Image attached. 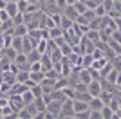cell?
<instances>
[{
    "instance_id": "obj_33",
    "label": "cell",
    "mask_w": 121,
    "mask_h": 119,
    "mask_svg": "<svg viewBox=\"0 0 121 119\" xmlns=\"http://www.w3.org/2000/svg\"><path fill=\"white\" fill-rule=\"evenodd\" d=\"M89 119H101V112H99V110H91Z\"/></svg>"
},
{
    "instance_id": "obj_43",
    "label": "cell",
    "mask_w": 121,
    "mask_h": 119,
    "mask_svg": "<svg viewBox=\"0 0 121 119\" xmlns=\"http://www.w3.org/2000/svg\"><path fill=\"white\" fill-rule=\"evenodd\" d=\"M16 119H22V117H16Z\"/></svg>"
},
{
    "instance_id": "obj_19",
    "label": "cell",
    "mask_w": 121,
    "mask_h": 119,
    "mask_svg": "<svg viewBox=\"0 0 121 119\" xmlns=\"http://www.w3.org/2000/svg\"><path fill=\"white\" fill-rule=\"evenodd\" d=\"M61 36H63V31H61L60 27L49 29V40H56V38H61Z\"/></svg>"
},
{
    "instance_id": "obj_42",
    "label": "cell",
    "mask_w": 121,
    "mask_h": 119,
    "mask_svg": "<svg viewBox=\"0 0 121 119\" xmlns=\"http://www.w3.org/2000/svg\"><path fill=\"white\" fill-rule=\"evenodd\" d=\"M0 90H2V85H0Z\"/></svg>"
},
{
    "instance_id": "obj_10",
    "label": "cell",
    "mask_w": 121,
    "mask_h": 119,
    "mask_svg": "<svg viewBox=\"0 0 121 119\" xmlns=\"http://www.w3.org/2000/svg\"><path fill=\"white\" fill-rule=\"evenodd\" d=\"M31 79V74H29V70H20L18 74H16V83H22L25 85L27 81Z\"/></svg>"
},
{
    "instance_id": "obj_14",
    "label": "cell",
    "mask_w": 121,
    "mask_h": 119,
    "mask_svg": "<svg viewBox=\"0 0 121 119\" xmlns=\"http://www.w3.org/2000/svg\"><path fill=\"white\" fill-rule=\"evenodd\" d=\"M92 61H94L92 54H83L81 56V69H91Z\"/></svg>"
},
{
    "instance_id": "obj_5",
    "label": "cell",
    "mask_w": 121,
    "mask_h": 119,
    "mask_svg": "<svg viewBox=\"0 0 121 119\" xmlns=\"http://www.w3.org/2000/svg\"><path fill=\"white\" fill-rule=\"evenodd\" d=\"M5 13H7V16H9L11 20L15 18L16 15H18V7H16V0H7V5H5Z\"/></svg>"
},
{
    "instance_id": "obj_23",
    "label": "cell",
    "mask_w": 121,
    "mask_h": 119,
    "mask_svg": "<svg viewBox=\"0 0 121 119\" xmlns=\"http://www.w3.org/2000/svg\"><path fill=\"white\" fill-rule=\"evenodd\" d=\"M91 99H92V96L89 94V92H81V94H76V101H81V103H91Z\"/></svg>"
},
{
    "instance_id": "obj_25",
    "label": "cell",
    "mask_w": 121,
    "mask_h": 119,
    "mask_svg": "<svg viewBox=\"0 0 121 119\" xmlns=\"http://www.w3.org/2000/svg\"><path fill=\"white\" fill-rule=\"evenodd\" d=\"M2 54L9 60V61H15V58H16V54H18V52H16L15 49H11V47H9V49H4V51H2Z\"/></svg>"
},
{
    "instance_id": "obj_30",
    "label": "cell",
    "mask_w": 121,
    "mask_h": 119,
    "mask_svg": "<svg viewBox=\"0 0 121 119\" xmlns=\"http://www.w3.org/2000/svg\"><path fill=\"white\" fill-rule=\"evenodd\" d=\"M31 92H33L35 99H38V98H42V96H43V92H42V89H40V85H35V87L31 89Z\"/></svg>"
},
{
    "instance_id": "obj_34",
    "label": "cell",
    "mask_w": 121,
    "mask_h": 119,
    "mask_svg": "<svg viewBox=\"0 0 121 119\" xmlns=\"http://www.w3.org/2000/svg\"><path fill=\"white\" fill-rule=\"evenodd\" d=\"M114 27H116V31H119V33H121V18L114 20Z\"/></svg>"
},
{
    "instance_id": "obj_7",
    "label": "cell",
    "mask_w": 121,
    "mask_h": 119,
    "mask_svg": "<svg viewBox=\"0 0 121 119\" xmlns=\"http://www.w3.org/2000/svg\"><path fill=\"white\" fill-rule=\"evenodd\" d=\"M36 52L40 56H43V54H47V51H49V40H40L38 42V45H36Z\"/></svg>"
},
{
    "instance_id": "obj_41",
    "label": "cell",
    "mask_w": 121,
    "mask_h": 119,
    "mask_svg": "<svg viewBox=\"0 0 121 119\" xmlns=\"http://www.w3.org/2000/svg\"><path fill=\"white\" fill-rule=\"evenodd\" d=\"M0 31H2V20H0Z\"/></svg>"
},
{
    "instance_id": "obj_1",
    "label": "cell",
    "mask_w": 121,
    "mask_h": 119,
    "mask_svg": "<svg viewBox=\"0 0 121 119\" xmlns=\"http://www.w3.org/2000/svg\"><path fill=\"white\" fill-rule=\"evenodd\" d=\"M74 115V101L67 99L61 103V112H60V117L65 119V117H72Z\"/></svg>"
},
{
    "instance_id": "obj_26",
    "label": "cell",
    "mask_w": 121,
    "mask_h": 119,
    "mask_svg": "<svg viewBox=\"0 0 121 119\" xmlns=\"http://www.w3.org/2000/svg\"><path fill=\"white\" fill-rule=\"evenodd\" d=\"M83 2H85V7H87L89 11H94V9L98 7V5L101 4L99 0H83Z\"/></svg>"
},
{
    "instance_id": "obj_35",
    "label": "cell",
    "mask_w": 121,
    "mask_h": 119,
    "mask_svg": "<svg viewBox=\"0 0 121 119\" xmlns=\"http://www.w3.org/2000/svg\"><path fill=\"white\" fill-rule=\"evenodd\" d=\"M5 49V43H4V34L0 33V51H4Z\"/></svg>"
},
{
    "instance_id": "obj_4",
    "label": "cell",
    "mask_w": 121,
    "mask_h": 119,
    "mask_svg": "<svg viewBox=\"0 0 121 119\" xmlns=\"http://www.w3.org/2000/svg\"><path fill=\"white\" fill-rule=\"evenodd\" d=\"M61 15L65 16V18H69L71 22H76V20H78V16H80V13H78V11L72 7L71 2H69V5H67L65 9H63V13H61Z\"/></svg>"
},
{
    "instance_id": "obj_11",
    "label": "cell",
    "mask_w": 121,
    "mask_h": 119,
    "mask_svg": "<svg viewBox=\"0 0 121 119\" xmlns=\"http://www.w3.org/2000/svg\"><path fill=\"white\" fill-rule=\"evenodd\" d=\"M31 51H35V47H33V43H31V40L25 36V38L22 40V54H29Z\"/></svg>"
},
{
    "instance_id": "obj_17",
    "label": "cell",
    "mask_w": 121,
    "mask_h": 119,
    "mask_svg": "<svg viewBox=\"0 0 121 119\" xmlns=\"http://www.w3.org/2000/svg\"><path fill=\"white\" fill-rule=\"evenodd\" d=\"M16 7H18V13L25 15L29 9V0H16Z\"/></svg>"
},
{
    "instance_id": "obj_36",
    "label": "cell",
    "mask_w": 121,
    "mask_h": 119,
    "mask_svg": "<svg viewBox=\"0 0 121 119\" xmlns=\"http://www.w3.org/2000/svg\"><path fill=\"white\" fill-rule=\"evenodd\" d=\"M5 5H7V0H0V11H4Z\"/></svg>"
},
{
    "instance_id": "obj_2",
    "label": "cell",
    "mask_w": 121,
    "mask_h": 119,
    "mask_svg": "<svg viewBox=\"0 0 121 119\" xmlns=\"http://www.w3.org/2000/svg\"><path fill=\"white\" fill-rule=\"evenodd\" d=\"M45 112L52 114L54 117H60V112H61V103H60V101H51V103H47Z\"/></svg>"
},
{
    "instance_id": "obj_21",
    "label": "cell",
    "mask_w": 121,
    "mask_h": 119,
    "mask_svg": "<svg viewBox=\"0 0 121 119\" xmlns=\"http://www.w3.org/2000/svg\"><path fill=\"white\" fill-rule=\"evenodd\" d=\"M22 40H24V38L15 36V38H13V43H11V49H15L18 54H22Z\"/></svg>"
},
{
    "instance_id": "obj_6",
    "label": "cell",
    "mask_w": 121,
    "mask_h": 119,
    "mask_svg": "<svg viewBox=\"0 0 121 119\" xmlns=\"http://www.w3.org/2000/svg\"><path fill=\"white\" fill-rule=\"evenodd\" d=\"M54 83H56V81L47 79V78L40 83V89H42V92H43V96H45V94H51V92H54Z\"/></svg>"
},
{
    "instance_id": "obj_38",
    "label": "cell",
    "mask_w": 121,
    "mask_h": 119,
    "mask_svg": "<svg viewBox=\"0 0 121 119\" xmlns=\"http://www.w3.org/2000/svg\"><path fill=\"white\" fill-rule=\"evenodd\" d=\"M119 85H121V72L117 74V79H116V87H119Z\"/></svg>"
},
{
    "instance_id": "obj_40",
    "label": "cell",
    "mask_w": 121,
    "mask_h": 119,
    "mask_svg": "<svg viewBox=\"0 0 121 119\" xmlns=\"http://www.w3.org/2000/svg\"><path fill=\"white\" fill-rule=\"evenodd\" d=\"M116 92H119V94H121V85H119V87H116Z\"/></svg>"
},
{
    "instance_id": "obj_32",
    "label": "cell",
    "mask_w": 121,
    "mask_h": 119,
    "mask_svg": "<svg viewBox=\"0 0 121 119\" xmlns=\"http://www.w3.org/2000/svg\"><path fill=\"white\" fill-rule=\"evenodd\" d=\"M11 114H16V112H15V110H13V108H11L9 105L2 108V117H4V115H11Z\"/></svg>"
},
{
    "instance_id": "obj_24",
    "label": "cell",
    "mask_w": 121,
    "mask_h": 119,
    "mask_svg": "<svg viewBox=\"0 0 121 119\" xmlns=\"http://www.w3.org/2000/svg\"><path fill=\"white\" fill-rule=\"evenodd\" d=\"M25 56H27V63H29V65H31V63H36V61H40V58H42L36 51H31L29 54H25Z\"/></svg>"
},
{
    "instance_id": "obj_9",
    "label": "cell",
    "mask_w": 121,
    "mask_h": 119,
    "mask_svg": "<svg viewBox=\"0 0 121 119\" xmlns=\"http://www.w3.org/2000/svg\"><path fill=\"white\" fill-rule=\"evenodd\" d=\"M20 98H22V103H24V106H29V105H33V103H35V96H33V92H31V90L24 92V94H22Z\"/></svg>"
},
{
    "instance_id": "obj_8",
    "label": "cell",
    "mask_w": 121,
    "mask_h": 119,
    "mask_svg": "<svg viewBox=\"0 0 121 119\" xmlns=\"http://www.w3.org/2000/svg\"><path fill=\"white\" fill-rule=\"evenodd\" d=\"M107 63H108V61H107L105 58H103V60H94V61H92V65H91V70H94V72H98V74H99V70L103 69Z\"/></svg>"
},
{
    "instance_id": "obj_3",
    "label": "cell",
    "mask_w": 121,
    "mask_h": 119,
    "mask_svg": "<svg viewBox=\"0 0 121 119\" xmlns=\"http://www.w3.org/2000/svg\"><path fill=\"white\" fill-rule=\"evenodd\" d=\"M87 92H89L92 98H99V94H101V83H99V81H91L89 87H87Z\"/></svg>"
},
{
    "instance_id": "obj_22",
    "label": "cell",
    "mask_w": 121,
    "mask_h": 119,
    "mask_svg": "<svg viewBox=\"0 0 121 119\" xmlns=\"http://www.w3.org/2000/svg\"><path fill=\"white\" fill-rule=\"evenodd\" d=\"M45 78L47 79H52V81H58V79H61V74L58 72V70L51 69V70H47V72H45Z\"/></svg>"
},
{
    "instance_id": "obj_18",
    "label": "cell",
    "mask_w": 121,
    "mask_h": 119,
    "mask_svg": "<svg viewBox=\"0 0 121 119\" xmlns=\"http://www.w3.org/2000/svg\"><path fill=\"white\" fill-rule=\"evenodd\" d=\"M15 36H18V38H25V36L29 34V31H27V27L25 25H18V27H15Z\"/></svg>"
},
{
    "instance_id": "obj_31",
    "label": "cell",
    "mask_w": 121,
    "mask_h": 119,
    "mask_svg": "<svg viewBox=\"0 0 121 119\" xmlns=\"http://www.w3.org/2000/svg\"><path fill=\"white\" fill-rule=\"evenodd\" d=\"M29 72H42V63H40V61L31 63V65H29Z\"/></svg>"
},
{
    "instance_id": "obj_28",
    "label": "cell",
    "mask_w": 121,
    "mask_h": 119,
    "mask_svg": "<svg viewBox=\"0 0 121 119\" xmlns=\"http://www.w3.org/2000/svg\"><path fill=\"white\" fill-rule=\"evenodd\" d=\"M99 112H101V119H110L112 115H114V112H112V110L108 108V106H103V108H101Z\"/></svg>"
},
{
    "instance_id": "obj_20",
    "label": "cell",
    "mask_w": 121,
    "mask_h": 119,
    "mask_svg": "<svg viewBox=\"0 0 121 119\" xmlns=\"http://www.w3.org/2000/svg\"><path fill=\"white\" fill-rule=\"evenodd\" d=\"M112 98H114V94H110V92H103V90H101L99 99H101V103L105 105V106H108V103L112 101Z\"/></svg>"
},
{
    "instance_id": "obj_37",
    "label": "cell",
    "mask_w": 121,
    "mask_h": 119,
    "mask_svg": "<svg viewBox=\"0 0 121 119\" xmlns=\"http://www.w3.org/2000/svg\"><path fill=\"white\" fill-rule=\"evenodd\" d=\"M18 117V114H11V115H4L2 119H16Z\"/></svg>"
},
{
    "instance_id": "obj_15",
    "label": "cell",
    "mask_w": 121,
    "mask_h": 119,
    "mask_svg": "<svg viewBox=\"0 0 121 119\" xmlns=\"http://www.w3.org/2000/svg\"><path fill=\"white\" fill-rule=\"evenodd\" d=\"M29 74H31V81L35 85H40L42 81L45 79V74H43V72H29Z\"/></svg>"
},
{
    "instance_id": "obj_16",
    "label": "cell",
    "mask_w": 121,
    "mask_h": 119,
    "mask_svg": "<svg viewBox=\"0 0 121 119\" xmlns=\"http://www.w3.org/2000/svg\"><path fill=\"white\" fill-rule=\"evenodd\" d=\"M81 112H89V105L81 103V101H74V114H81Z\"/></svg>"
},
{
    "instance_id": "obj_44",
    "label": "cell",
    "mask_w": 121,
    "mask_h": 119,
    "mask_svg": "<svg viewBox=\"0 0 121 119\" xmlns=\"http://www.w3.org/2000/svg\"><path fill=\"white\" fill-rule=\"evenodd\" d=\"M0 119H2V117H0Z\"/></svg>"
},
{
    "instance_id": "obj_13",
    "label": "cell",
    "mask_w": 121,
    "mask_h": 119,
    "mask_svg": "<svg viewBox=\"0 0 121 119\" xmlns=\"http://www.w3.org/2000/svg\"><path fill=\"white\" fill-rule=\"evenodd\" d=\"M105 106V105L101 103V99L99 98H92L91 99V103H89V110H101Z\"/></svg>"
},
{
    "instance_id": "obj_39",
    "label": "cell",
    "mask_w": 121,
    "mask_h": 119,
    "mask_svg": "<svg viewBox=\"0 0 121 119\" xmlns=\"http://www.w3.org/2000/svg\"><path fill=\"white\" fill-rule=\"evenodd\" d=\"M45 114V112H43ZM43 114H38V115H35V117H31V119H43Z\"/></svg>"
},
{
    "instance_id": "obj_12",
    "label": "cell",
    "mask_w": 121,
    "mask_h": 119,
    "mask_svg": "<svg viewBox=\"0 0 121 119\" xmlns=\"http://www.w3.org/2000/svg\"><path fill=\"white\" fill-rule=\"evenodd\" d=\"M2 85H7V87L16 85V76L11 74V72H4V81H2Z\"/></svg>"
},
{
    "instance_id": "obj_27",
    "label": "cell",
    "mask_w": 121,
    "mask_h": 119,
    "mask_svg": "<svg viewBox=\"0 0 121 119\" xmlns=\"http://www.w3.org/2000/svg\"><path fill=\"white\" fill-rule=\"evenodd\" d=\"M117 74H119V72H117L116 69H112V72H110L108 76H107V79H105V81H108V83H112L114 87H116V79H117Z\"/></svg>"
},
{
    "instance_id": "obj_29",
    "label": "cell",
    "mask_w": 121,
    "mask_h": 119,
    "mask_svg": "<svg viewBox=\"0 0 121 119\" xmlns=\"http://www.w3.org/2000/svg\"><path fill=\"white\" fill-rule=\"evenodd\" d=\"M81 16H83V18H85L87 22H89V24H91L92 20H96V15H94V11H89V9H87V11H85V13H83Z\"/></svg>"
}]
</instances>
